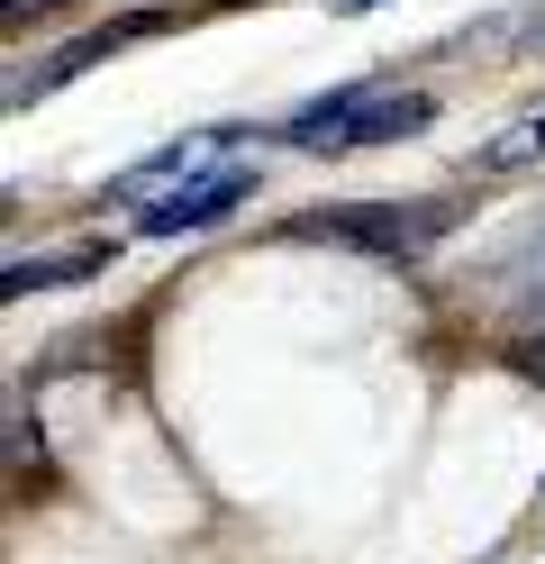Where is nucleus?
<instances>
[{
	"label": "nucleus",
	"instance_id": "obj_1",
	"mask_svg": "<svg viewBox=\"0 0 545 564\" xmlns=\"http://www.w3.org/2000/svg\"><path fill=\"white\" fill-rule=\"evenodd\" d=\"M427 119H436V100H427V91L337 83V91H318L309 110H291L282 137H291V147H309V155H346V147H391V137H418Z\"/></svg>",
	"mask_w": 545,
	"mask_h": 564
},
{
	"label": "nucleus",
	"instance_id": "obj_2",
	"mask_svg": "<svg viewBox=\"0 0 545 564\" xmlns=\"http://www.w3.org/2000/svg\"><path fill=\"white\" fill-rule=\"evenodd\" d=\"M464 219V200H373V209H309L291 219V237H318V246H373V256H418Z\"/></svg>",
	"mask_w": 545,
	"mask_h": 564
},
{
	"label": "nucleus",
	"instance_id": "obj_3",
	"mask_svg": "<svg viewBox=\"0 0 545 564\" xmlns=\"http://www.w3.org/2000/svg\"><path fill=\"white\" fill-rule=\"evenodd\" d=\"M237 200H254V164H209V173H192V183H173L164 200H145L137 228L145 237H192V228H218Z\"/></svg>",
	"mask_w": 545,
	"mask_h": 564
},
{
	"label": "nucleus",
	"instance_id": "obj_4",
	"mask_svg": "<svg viewBox=\"0 0 545 564\" xmlns=\"http://www.w3.org/2000/svg\"><path fill=\"white\" fill-rule=\"evenodd\" d=\"M164 28V10H137V19H109V28H91V37H73V46H55L46 64H28V74H10V110H28V100H46V91H64L73 74H91L100 55H119V46H137V37H155Z\"/></svg>",
	"mask_w": 545,
	"mask_h": 564
},
{
	"label": "nucleus",
	"instance_id": "obj_5",
	"mask_svg": "<svg viewBox=\"0 0 545 564\" xmlns=\"http://www.w3.org/2000/svg\"><path fill=\"white\" fill-rule=\"evenodd\" d=\"M237 137H246V128H192V137H173V147H155L145 164H128L109 192L137 200V192H155V183H192V173H200V164H218V155L237 147Z\"/></svg>",
	"mask_w": 545,
	"mask_h": 564
},
{
	"label": "nucleus",
	"instance_id": "obj_6",
	"mask_svg": "<svg viewBox=\"0 0 545 564\" xmlns=\"http://www.w3.org/2000/svg\"><path fill=\"white\" fill-rule=\"evenodd\" d=\"M109 256H119L109 237H83V246H64V256H10L0 292H10V301H28V292H64V282H83V273H109Z\"/></svg>",
	"mask_w": 545,
	"mask_h": 564
},
{
	"label": "nucleus",
	"instance_id": "obj_7",
	"mask_svg": "<svg viewBox=\"0 0 545 564\" xmlns=\"http://www.w3.org/2000/svg\"><path fill=\"white\" fill-rule=\"evenodd\" d=\"M519 164H545V100H536V110H519L500 137L472 147V173H519Z\"/></svg>",
	"mask_w": 545,
	"mask_h": 564
},
{
	"label": "nucleus",
	"instance_id": "obj_8",
	"mask_svg": "<svg viewBox=\"0 0 545 564\" xmlns=\"http://www.w3.org/2000/svg\"><path fill=\"white\" fill-rule=\"evenodd\" d=\"M363 10H382V0H327V19H363Z\"/></svg>",
	"mask_w": 545,
	"mask_h": 564
}]
</instances>
